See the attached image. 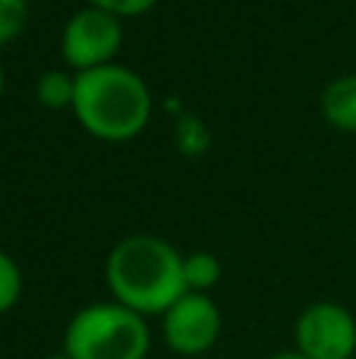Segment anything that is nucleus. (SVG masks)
I'll return each mask as SVG.
<instances>
[{
    "instance_id": "1",
    "label": "nucleus",
    "mask_w": 356,
    "mask_h": 359,
    "mask_svg": "<svg viewBox=\"0 0 356 359\" xmlns=\"http://www.w3.org/2000/svg\"><path fill=\"white\" fill-rule=\"evenodd\" d=\"M104 280L114 303L139 316H164L186 290L183 255L174 243L151 233H136L111 249Z\"/></svg>"
},
{
    "instance_id": "2",
    "label": "nucleus",
    "mask_w": 356,
    "mask_h": 359,
    "mask_svg": "<svg viewBox=\"0 0 356 359\" xmlns=\"http://www.w3.org/2000/svg\"><path fill=\"white\" fill-rule=\"evenodd\" d=\"M73 114L92 136L104 142H126L149 123L151 92L136 69L107 63L76 73Z\"/></svg>"
},
{
    "instance_id": "3",
    "label": "nucleus",
    "mask_w": 356,
    "mask_h": 359,
    "mask_svg": "<svg viewBox=\"0 0 356 359\" xmlns=\"http://www.w3.org/2000/svg\"><path fill=\"white\" fill-rule=\"evenodd\" d=\"M151 331L145 316L120 303L82 306L63 328V353L69 359H145Z\"/></svg>"
},
{
    "instance_id": "4",
    "label": "nucleus",
    "mask_w": 356,
    "mask_h": 359,
    "mask_svg": "<svg viewBox=\"0 0 356 359\" xmlns=\"http://www.w3.org/2000/svg\"><path fill=\"white\" fill-rule=\"evenodd\" d=\"M123 41V22L98 6L73 13L63 25L60 54L73 73H85L95 67H107Z\"/></svg>"
},
{
    "instance_id": "5",
    "label": "nucleus",
    "mask_w": 356,
    "mask_h": 359,
    "mask_svg": "<svg viewBox=\"0 0 356 359\" xmlns=\"http://www.w3.org/2000/svg\"><path fill=\"white\" fill-rule=\"evenodd\" d=\"M296 353L306 359H353L356 318L341 303H313L296 316L294 325Z\"/></svg>"
},
{
    "instance_id": "6",
    "label": "nucleus",
    "mask_w": 356,
    "mask_h": 359,
    "mask_svg": "<svg viewBox=\"0 0 356 359\" xmlns=\"http://www.w3.org/2000/svg\"><path fill=\"white\" fill-rule=\"evenodd\" d=\"M221 309L208 293H183L174 306L161 316L164 344L177 356H202L221 337Z\"/></svg>"
},
{
    "instance_id": "7",
    "label": "nucleus",
    "mask_w": 356,
    "mask_h": 359,
    "mask_svg": "<svg viewBox=\"0 0 356 359\" xmlns=\"http://www.w3.org/2000/svg\"><path fill=\"white\" fill-rule=\"evenodd\" d=\"M322 114L331 126L356 133V76H338L322 92Z\"/></svg>"
},
{
    "instance_id": "8",
    "label": "nucleus",
    "mask_w": 356,
    "mask_h": 359,
    "mask_svg": "<svg viewBox=\"0 0 356 359\" xmlns=\"http://www.w3.org/2000/svg\"><path fill=\"white\" fill-rule=\"evenodd\" d=\"M73 92H76V73H69V69H44L35 82L38 104L50 107V111L73 107Z\"/></svg>"
},
{
    "instance_id": "9",
    "label": "nucleus",
    "mask_w": 356,
    "mask_h": 359,
    "mask_svg": "<svg viewBox=\"0 0 356 359\" xmlns=\"http://www.w3.org/2000/svg\"><path fill=\"white\" fill-rule=\"evenodd\" d=\"M183 278H186V290L208 293L221 280V262L212 252H189L183 255Z\"/></svg>"
},
{
    "instance_id": "10",
    "label": "nucleus",
    "mask_w": 356,
    "mask_h": 359,
    "mask_svg": "<svg viewBox=\"0 0 356 359\" xmlns=\"http://www.w3.org/2000/svg\"><path fill=\"white\" fill-rule=\"evenodd\" d=\"M174 139H177V149H180L183 155H202V151L212 145V133H208V126L202 123L199 117H193V114H183V117L177 120Z\"/></svg>"
},
{
    "instance_id": "11",
    "label": "nucleus",
    "mask_w": 356,
    "mask_h": 359,
    "mask_svg": "<svg viewBox=\"0 0 356 359\" xmlns=\"http://www.w3.org/2000/svg\"><path fill=\"white\" fill-rule=\"evenodd\" d=\"M22 297V271H19L16 259L0 249V316L13 309Z\"/></svg>"
},
{
    "instance_id": "12",
    "label": "nucleus",
    "mask_w": 356,
    "mask_h": 359,
    "mask_svg": "<svg viewBox=\"0 0 356 359\" xmlns=\"http://www.w3.org/2000/svg\"><path fill=\"white\" fill-rule=\"evenodd\" d=\"M29 4L25 0H0V48L25 29Z\"/></svg>"
},
{
    "instance_id": "13",
    "label": "nucleus",
    "mask_w": 356,
    "mask_h": 359,
    "mask_svg": "<svg viewBox=\"0 0 356 359\" xmlns=\"http://www.w3.org/2000/svg\"><path fill=\"white\" fill-rule=\"evenodd\" d=\"M158 0H88V6H98V10L111 13L117 19H126V16H139V13L151 10Z\"/></svg>"
},
{
    "instance_id": "14",
    "label": "nucleus",
    "mask_w": 356,
    "mask_h": 359,
    "mask_svg": "<svg viewBox=\"0 0 356 359\" xmlns=\"http://www.w3.org/2000/svg\"><path fill=\"white\" fill-rule=\"evenodd\" d=\"M268 359H306V356L296 353V350H290V353H275V356H268Z\"/></svg>"
},
{
    "instance_id": "15",
    "label": "nucleus",
    "mask_w": 356,
    "mask_h": 359,
    "mask_svg": "<svg viewBox=\"0 0 356 359\" xmlns=\"http://www.w3.org/2000/svg\"><path fill=\"white\" fill-rule=\"evenodd\" d=\"M48 359H69L67 353H63V350H60V353H54V356H48Z\"/></svg>"
},
{
    "instance_id": "16",
    "label": "nucleus",
    "mask_w": 356,
    "mask_h": 359,
    "mask_svg": "<svg viewBox=\"0 0 356 359\" xmlns=\"http://www.w3.org/2000/svg\"><path fill=\"white\" fill-rule=\"evenodd\" d=\"M0 95H4V67H0Z\"/></svg>"
}]
</instances>
